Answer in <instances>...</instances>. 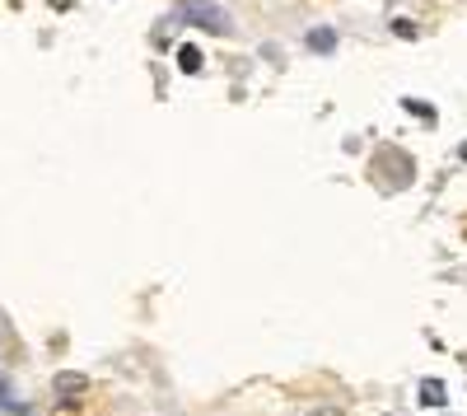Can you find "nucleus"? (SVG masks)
Wrapping results in <instances>:
<instances>
[{
  "instance_id": "39448f33",
  "label": "nucleus",
  "mask_w": 467,
  "mask_h": 416,
  "mask_svg": "<svg viewBox=\"0 0 467 416\" xmlns=\"http://www.w3.org/2000/svg\"><path fill=\"white\" fill-rule=\"evenodd\" d=\"M420 402L440 407V402H444V384H440V380H425V384H420Z\"/></svg>"
},
{
  "instance_id": "423d86ee",
  "label": "nucleus",
  "mask_w": 467,
  "mask_h": 416,
  "mask_svg": "<svg viewBox=\"0 0 467 416\" xmlns=\"http://www.w3.org/2000/svg\"><path fill=\"white\" fill-rule=\"evenodd\" d=\"M57 393H85V380H80V374H61V380H57Z\"/></svg>"
},
{
  "instance_id": "f03ea898",
  "label": "nucleus",
  "mask_w": 467,
  "mask_h": 416,
  "mask_svg": "<svg viewBox=\"0 0 467 416\" xmlns=\"http://www.w3.org/2000/svg\"><path fill=\"white\" fill-rule=\"evenodd\" d=\"M383 169H393L388 173V187H407L411 182V160L402 155V150H379L374 155V178H383Z\"/></svg>"
},
{
  "instance_id": "f257e3e1",
  "label": "nucleus",
  "mask_w": 467,
  "mask_h": 416,
  "mask_svg": "<svg viewBox=\"0 0 467 416\" xmlns=\"http://www.w3.org/2000/svg\"><path fill=\"white\" fill-rule=\"evenodd\" d=\"M173 19L178 24H197L206 33H229V24H234L220 5H211V0H182V5L173 10Z\"/></svg>"
},
{
  "instance_id": "7ed1b4c3",
  "label": "nucleus",
  "mask_w": 467,
  "mask_h": 416,
  "mask_svg": "<svg viewBox=\"0 0 467 416\" xmlns=\"http://www.w3.org/2000/svg\"><path fill=\"white\" fill-rule=\"evenodd\" d=\"M308 47H314V52H332V47H337V33H332V28L308 33Z\"/></svg>"
},
{
  "instance_id": "20e7f679",
  "label": "nucleus",
  "mask_w": 467,
  "mask_h": 416,
  "mask_svg": "<svg viewBox=\"0 0 467 416\" xmlns=\"http://www.w3.org/2000/svg\"><path fill=\"white\" fill-rule=\"evenodd\" d=\"M202 61H206V57H202L197 47H182V52H178V66H182L187 75H197V70H202Z\"/></svg>"
}]
</instances>
